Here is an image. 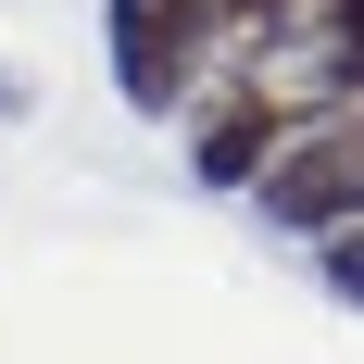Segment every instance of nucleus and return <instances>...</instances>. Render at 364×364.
<instances>
[{
  "label": "nucleus",
  "mask_w": 364,
  "mask_h": 364,
  "mask_svg": "<svg viewBox=\"0 0 364 364\" xmlns=\"http://www.w3.org/2000/svg\"><path fill=\"white\" fill-rule=\"evenodd\" d=\"M188 101H201V113H188V176H201V188H252L301 113H327L301 75H277V63H264V50H226V63L201 75Z\"/></svg>",
  "instance_id": "obj_1"
},
{
  "label": "nucleus",
  "mask_w": 364,
  "mask_h": 364,
  "mask_svg": "<svg viewBox=\"0 0 364 364\" xmlns=\"http://www.w3.org/2000/svg\"><path fill=\"white\" fill-rule=\"evenodd\" d=\"M264 226H289V239H339V226H364V101H327L301 113L289 139H277V164L252 176Z\"/></svg>",
  "instance_id": "obj_2"
},
{
  "label": "nucleus",
  "mask_w": 364,
  "mask_h": 364,
  "mask_svg": "<svg viewBox=\"0 0 364 364\" xmlns=\"http://www.w3.org/2000/svg\"><path fill=\"white\" fill-rule=\"evenodd\" d=\"M101 50L126 113H188V88L226 63V38L201 26V0H101Z\"/></svg>",
  "instance_id": "obj_3"
},
{
  "label": "nucleus",
  "mask_w": 364,
  "mask_h": 364,
  "mask_svg": "<svg viewBox=\"0 0 364 364\" xmlns=\"http://www.w3.org/2000/svg\"><path fill=\"white\" fill-rule=\"evenodd\" d=\"M252 50L277 75H301L314 101H364V0H289Z\"/></svg>",
  "instance_id": "obj_4"
},
{
  "label": "nucleus",
  "mask_w": 364,
  "mask_h": 364,
  "mask_svg": "<svg viewBox=\"0 0 364 364\" xmlns=\"http://www.w3.org/2000/svg\"><path fill=\"white\" fill-rule=\"evenodd\" d=\"M277 13H289V0H201V26H214L226 50H252V38L277 26Z\"/></svg>",
  "instance_id": "obj_5"
},
{
  "label": "nucleus",
  "mask_w": 364,
  "mask_h": 364,
  "mask_svg": "<svg viewBox=\"0 0 364 364\" xmlns=\"http://www.w3.org/2000/svg\"><path fill=\"white\" fill-rule=\"evenodd\" d=\"M327 289L364 314V226H339V239H327Z\"/></svg>",
  "instance_id": "obj_6"
}]
</instances>
